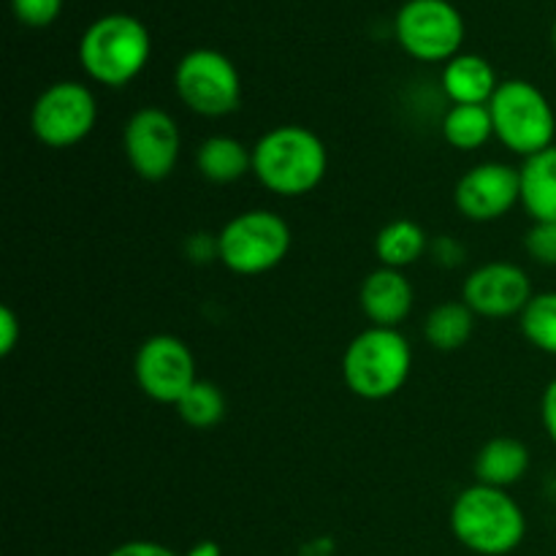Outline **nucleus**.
I'll list each match as a JSON object with an SVG mask.
<instances>
[{"label":"nucleus","instance_id":"1","mask_svg":"<svg viewBox=\"0 0 556 556\" xmlns=\"http://www.w3.org/2000/svg\"><path fill=\"white\" fill-rule=\"evenodd\" d=\"M329 155L318 136L302 125H280L255 141L253 174L266 190L286 199L309 193L320 185Z\"/></svg>","mask_w":556,"mask_h":556},{"label":"nucleus","instance_id":"2","mask_svg":"<svg viewBox=\"0 0 556 556\" xmlns=\"http://www.w3.org/2000/svg\"><path fill=\"white\" fill-rule=\"evenodd\" d=\"M451 532L472 554L505 556L521 546L527 535V519L521 505L505 489H465L451 508Z\"/></svg>","mask_w":556,"mask_h":556},{"label":"nucleus","instance_id":"3","mask_svg":"<svg viewBox=\"0 0 556 556\" xmlns=\"http://www.w3.org/2000/svg\"><path fill=\"white\" fill-rule=\"evenodd\" d=\"M152 54L147 27L130 14H106L92 22L79 41V63L92 81L123 87L144 71Z\"/></svg>","mask_w":556,"mask_h":556},{"label":"nucleus","instance_id":"4","mask_svg":"<svg viewBox=\"0 0 556 556\" xmlns=\"http://www.w3.org/2000/svg\"><path fill=\"white\" fill-rule=\"evenodd\" d=\"M413 351L405 334L383 326H369L348 345L342 356V378L348 389L369 402L394 396L410 378Z\"/></svg>","mask_w":556,"mask_h":556},{"label":"nucleus","instance_id":"5","mask_svg":"<svg viewBox=\"0 0 556 556\" xmlns=\"http://www.w3.org/2000/svg\"><path fill=\"white\" fill-rule=\"evenodd\" d=\"M489 112L494 136L525 161L554 147L556 114L543 90H538L532 81H500L497 92L489 101Z\"/></svg>","mask_w":556,"mask_h":556},{"label":"nucleus","instance_id":"6","mask_svg":"<svg viewBox=\"0 0 556 556\" xmlns=\"http://www.w3.org/2000/svg\"><path fill=\"white\" fill-rule=\"evenodd\" d=\"M291 250V228L277 212L250 210L231 217L217 233V258L233 275H264Z\"/></svg>","mask_w":556,"mask_h":556},{"label":"nucleus","instance_id":"7","mask_svg":"<svg viewBox=\"0 0 556 556\" xmlns=\"http://www.w3.org/2000/svg\"><path fill=\"white\" fill-rule=\"evenodd\" d=\"M177 96L201 117H226L242 103V79L231 60L217 49H193L174 71Z\"/></svg>","mask_w":556,"mask_h":556},{"label":"nucleus","instance_id":"8","mask_svg":"<svg viewBox=\"0 0 556 556\" xmlns=\"http://www.w3.org/2000/svg\"><path fill=\"white\" fill-rule=\"evenodd\" d=\"M400 47L421 63H448L465 43V20L448 0H407L394 20Z\"/></svg>","mask_w":556,"mask_h":556},{"label":"nucleus","instance_id":"9","mask_svg":"<svg viewBox=\"0 0 556 556\" xmlns=\"http://www.w3.org/2000/svg\"><path fill=\"white\" fill-rule=\"evenodd\" d=\"M98 106L90 87L81 81H54L36 98L30 112V130L52 150L79 144L96 128Z\"/></svg>","mask_w":556,"mask_h":556},{"label":"nucleus","instance_id":"10","mask_svg":"<svg viewBox=\"0 0 556 556\" xmlns=\"http://www.w3.org/2000/svg\"><path fill=\"white\" fill-rule=\"evenodd\" d=\"M179 128L168 112L144 106L130 114L123 130V150L130 168L147 182H161L179 161Z\"/></svg>","mask_w":556,"mask_h":556},{"label":"nucleus","instance_id":"11","mask_svg":"<svg viewBox=\"0 0 556 556\" xmlns=\"http://www.w3.org/2000/svg\"><path fill=\"white\" fill-rule=\"evenodd\" d=\"M136 383L161 405H177L185 391L195 383V358L179 337L155 334L144 340L136 353Z\"/></svg>","mask_w":556,"mask_h":556},{"label":"nucleus","instance_id":"12","mask_svg":"<svg viewBox=\"0 0 556 556\" xmlns=\"http://www.w3.org/2000/svg\"><path fill=\"white\" fill-rule=\"evenodd\" d=\"M454 201L467 220H500L521 201V168L508 163H478L456 182Z\"/></svg>","mask_w":556,"mask_h":556},{"label":"nucleus","instance_id":"13","mask_svg":"<svg viewBox=\"0 0 556 556\" xmlns=\"http://www.w3.org/2000/svg\"><path fill=\"white\" fill-rule=\"evenodd\" d=\"M532 299L530 277L521 266L494 261L467 277L462 302L481 318H510L521 315Z\"/></svg>","mask_w":556,"mask_h":556},{"label":"nucleus","instance_id":"14","mask_svg":"<svg viewBox=\"0 0 556 556\" xmlns=\"http://www.w3.org/2000/svg\"><path fill=\"white\" fill-rule=\"evenodd\" d=\"M358 302H362L369 324L396 329L413 309V286L400 269L380 266L378 271L367 275V280L362 282Z\"/></svg>","mask_w":556,"mask_h":556},{"label":"nucleus","instance_id":"15","mask_svg":"<svg viewBox=\"0 0 556 556\" xmlns=\"http://www.w3.org/2000/svg\"><path fill=\"white\" fill-rule=\"evenodd\" d=\"M500 81L481 54H456L443 68V90L451 103H489Z\"/></svg>","mask_w":556,"mask_h":556},{"label":"nucleus","instance_id":"16","mask_svg":"<svg viewBox=\"0 0 556 556\" xmlns=\"http://www.w3.org/2000/svg\"><path fill=\"white\" fill-rule=\"evenodd\" d=\"M521 204L535 223H556V147L525 161Z\"/></svg>","mask_w":556,"mask_h":556},{"label":"nucleus","instance_id":"17","mask_svg":"<svg viewBox=\"0 0 556 556\" xmlns=\"http://www.w3.org/2000/svg\"><path fill=\"white\" fill-rule=\"evenodd\" d=\"M527 470H530V451L514 438L489 440L476 459V478L483 486H514L527 476Z\"/></svg>","mask_w":556,"mask_h":556},{"label":"nucleus","instance_id":"18","mask_svg":"<svg viewBox=\"0 0 556 556\" xmlns=\"http://www.w3.org/2000/svg\"><path fill=\"white\" fill-rule=\"evenodd\" d=\"M195 163H199L201 177L215 185H228L253 172V150L231 136H210L199 147Z\"/></svg>","mask_w":556,"mask_h":556},{"label":"nucleus","instance_id":"19","mask_svg":"<svg viewBox=\"0 0 556 556\" xmlns=\"http://www.w3.org/2000/svg\"><path fill=\"white\" fill-rule=\"evenodd\" d=\"M443 136L451 147L472 152L494 136L489 103H454L443 117Z\"/></svg>","mask_w":556,"mask_h":556},{"label":"nucleus","instance_id":"20","mask_svg":"<svg viewBox=\"0 0 556 556\" xmlns=\"http://www.w3.org/2000/svg\"><path fill=\"white\" fill-rule=\"evenodd\" d=\"M427 250V233L418 223L413 220H391L389 226L380 228L378 239H375V253H378L380 264L386 269H405V266L416 264Z\"/></svg>","mask_w":556,"mask_h":556},{"label":"nucleus","instance_id":"21","mask_svg":"<svg viewBox=\"0 0 556 556\" xmlns=\"http://www.w3.org/2000/svg\"><path fill=\"white\" fill-rule=\"evenodd\" d=\"M476 329V313L465 302H445L429 313L424 324V337L438 351H459L470 342Z\"/></svg>","mask_w":556,"mask_h":556},{"label":"nucleus","instance_id":"22","mask_svg":"<svg viewBox=\"0 0 556 556\" xmlns=\"http://www.w3.org/2000/svg\"><path fill=\"white\" fill-rule=\"evenodd\" d=\"M177 413L188 427L193 429H210L226 416V396L210 380H195L182 400L177 402Z\"/></svg>","mask_w":556,"mask_h":556},{"label":"nucleus","instance_id":"23","mask_svg":"<svg viewBox=\"0 0 556 556\" xmlns=\"http://www.w3.org/2000/svg\"><path fill=\"white\" fill-rule=\"evenodd\" d=\"M521 334L538 351L556 356V291L538 293L521 313Z\"/></svg>","mask_w":556,"mask_h":556},{"label":"nucleus","instance_id":"24","mask_svg":"<svg viewBox=\"0 0 556 556\" xmlns=\"http://www.w3.org/2000/svg\"><path fill=\"white\" fill-rule=\"evenodd\" d=\"M11 11L27 27H49L63 11V0H11Z\"/></svg>","mask_w":556,"mask_h":556},{"label":"nucleus","instance_id":"25","mask_svg":"<svg viewBox=\"0 0 556 556\" xmlns=\"http://www.w3.org/2000/svg\"><path fill=\"white\" fill-rule=\"evenodd\" d=\"M525 248L538 264L556 266V223H532L525 237Z\"/></svg>","mask_w":556,"mask_h":556},{"label":"nucleus","instance_id":"26","mask_svg":"<svg viewBox=\"0 0 556 556\" xmlns=\"http://www.w3.org/2000/svg\"><path fill=\"white\" fill-rule=\"evenodd\" d=\"M20 320H16L14 309L3 307L0 309V356H11V351L16 348L20 342Z\"/></svg>","mask_w":556,"mask_h":556},{"label":"nucleus","instance_id":"27","mask_svg":"<svg viewBox=\"0 0 556 556\" xmlns=\"http://www.w3.org/2000/svg\"><path fill=\"white\" fill-rule=\"evenodd\" d=\"M106 556H177L168 546L155 541H130L123 546L112 548Z\"/></svg>","mask_w":556,"mask_h":556},{"label":"nucleus","instance_id":"28","mask_svg":"<svg viewBox=\"0 0 556 556\" xmlns=\"http://www.w3.org/2000/svg\"><path fill=\"white\" fill-rule=\"evenodd\" d=\"M541 418H543V427H546L548 438L556 443V378L546 386V391H543Z\"/></svg>","mask_w":556,"mask_h":556},{"label":"nucleus","instance_id":"29","mask_svg":"<svg viewBox=\"0 0 556 556\" xmlns=\"http://www.w3.org/2000/svg\"><path fill=\"white\" fill-rule=\"evenodd\" d=\"M185 556H223V552L215 541H201V543H195V546L190 548Z\"/></svg>","mask_w":556,"mask_h":556},{"label":"nucleus","instance_id":"30","mask_svg":"<svg viewBox=\"0 0 556 556\" xmlns=\"http://www.w3.org/2000/svg\"><path fill=\"white\" fill-rule=\"evenodd\" d=\"M552 41H554V49H556V22H554V30H552Z\"/></svg>","mask_w":556,"mask_h":556}]
</instances>
